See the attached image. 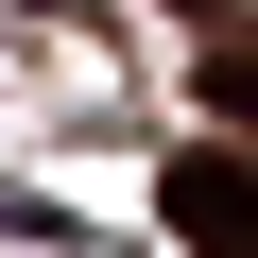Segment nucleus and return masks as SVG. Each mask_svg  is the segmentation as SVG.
Returning <instances> with one entry per match:
<instances>
[{
  "label": "nucleus",
  "instance_id": "2",
  "mask_svg": "<svg viewBox=\"0 0 258 258\" xmlns=\"http://www.w3.org/2000/svg\"><path fill=\"white\" fill-rule=\"evenodd\" d=\"M207 103H224V120H258V35H224V52H207Z\"/></svg>",
  "mask_w": 258,
  "mask_h": 258
},
{
  "label": "nucleus",
  "instance_id": "1",
  "mask_svg": "<svg viewBox=\"0 0 258 258\" xmlns=\"http://www.w3.org/2000/svg\"><path fill=\"white\" fill-rule=\"evenodd\" d=\"M155 207H172L189 258H258V155H241V138H189V155L155 172Z\"/></svg>",
  "mask_w": 258,
  "mask_h": 258
},
{
  "label": "nucleus",
  "instance_id": "3",
  "mask_svg": "<svg viewBox=\"0 0 258 258\" xmlns=\"http://www.w3.org/2000/svg\"><path fill=\"white\" fill-rule=\"evenodd\" d=\"M172 18H224V0H172Z\"/></svg>",
  "mask_w": 258,
  "mask_h": 258
}]
</instances>
